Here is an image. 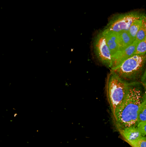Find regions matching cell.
<instances>
[{
    "label": "cell",
    "mask_w": 146,
    "mask_h": 147,
    "mask_svg": "<svg viewBox=\"0 0 146 147\" xmlns=\"http://www.w3.org/2000/svg\"><path fill=\"white\" fill-rule=\"evenodd\" d=\"M130 146L133 147H146V136H142Z\"/></svg>",
    "instance_id": "14"
},
{
    "label": "cell",
    "mask_w": 146,
    "mask_h": 147,
    "mask_svg": "<svg viewBox=\"0 0 146 147\" xmlns=\"http://www.w3.org/2000/svg\"><path fill=\"white\" fill-rule=\"evenodd\" d=\"M95 48L99 60L103 64L111 68L113 56L102 32H100L96 38Z\"/></svg>",
    "instance_id": "5"
},
{
    "label": "cell",
    "mask_w": 146,
    "mask_h": 147,
    "mask_svg": "<svg viewBox=\"0 0 146 147\" xmlns=\"http://www.w3.org/2000/svg\"><path fill=\"white\" fill-rule=\"evenodd\" d=\"M146 121V92H145L144 98L141 106L138 119V124Z\"/></svg>",
    "instance_id": "11"
},
{
    "label": "cell",
    "mask_w": 146,
    "mask_h": 147,
    "mask_svg": "<svg viewBox=\"0 0 146 147\" xmlns=\"http://www.w3.org/2000/svg\"><path fill=\"white\" fill-rule=\"evenodd\" d=\"M145 38H146V15L143 14L142 17V25L136 36L135 41L139 42Z\"/></svg>",
    "instance_id": "10"
},
{
    "label": "cell",
    "mask_w": 146,
    "mask_h": 147,
    "mask_svg": "<svg viewBox=\"0 0 146 147\" xmlns=\"http://www.w3.org/2000/svg\"><path fill=\"white\" fill-rule=\"evenodd\" d=\"M130 85L116 74L111 72L108 74L107 79L106 90L113 115L115 113L126 99Z\"/></svg>",
    "instance_id": "3"
},
{
    "label": "cell",
    "mask_w": 146,
    "mask_h": 147,
    "mask_svg": "<svg viewBox=\"0 0 146 147\" xmlns=\"http://www.w3.org/2000/svg\"><path fill=\"white\" fill-rule=\"evenodd\" d=\"M146 38L139 42L137 44L134 55H146Z\"/></svg>",
    "instance_id": "13"
},
{
    "label": "cell",
    "mask_w": 146,
    "mask_h": 147,
    "mask_svg": "<svg viewBox=\"0 0 146 147\" xmlns=\"http://www.w3.org/2000/svg\"><path fill=\"white\" fill-rule=\"evenodd\" d=\"M102 33L104 36L106 42L111 51L112 56H113L119 51L118 33L111 32L107 28L105 29Z\"/></svg>",
    "instance_id": "7"
},
{
    "label": "cell",
    "mask_w": 146,
    "mask_h": 147,
    "mask_svg": "<svg viewBox=\"0 0 146 147\" xmlns=\"http://www.w3.org/2000/svg\"><path fill=\"white\" fill-rule=\"evenodd\" d=\"M119 132L124 139L130 145L143 136L137 127H131L125 128Z\"/></svg>",
    "instance_id": "8"
},
{
    "label": "cell",
    "mask_w": 146,
    "mask_h": 147,
    "mask_svg": "<svg viewBox=\"0 0 146 147\" xmlns=\"http://www.w3.org/2000/svg\"><path fill=\"white\" fill-rule=\"evenodd\" d=\"M143 16V15H142ZM142 25V17L139 19H138L130 27L129 32L132 38L135 40L136 36L140 29L141 26Z\"/></svg>",
    "instance_id": "12"
},
{
    "label": "cell",
    "mask_w": 146,
    "mask_h": 147,
    "mask_svg": "<svg viewBox=\"0 0 146 147\" xmlns=\"http://www.w3.org/2000/svg\"><path fill=\"white\" fill-rule=\"evenodd\" d=\"M143 86V87L145 88V89L146 88V69H145V73L144 74L143 76V77L142 78V80H141V83Z\"/></svg>",
    "instance_id": "16"
},
{
    "label": "cell",
    "mask_w": 146,
    "mask_h": 147,
    "mask_svg": "<svg viewBox=\"0 0 146 147\" xmlns=\"http://www.w3.org/2000/svg\"><path fill=\"white\" fill-rule=\"evenodd\" d=\"M143 14L137 11L120 14L110 22L107 29L117 33L129 31L134 21L141 18Z\"/></svg>",
    "instance_id": "4"
},
{
    "label": "cell",
    "mask_w": 146,
    "mask_h": 147,
    "mask_svg": "<svg viewBox=\"0 0 146 147\" xmlns=\"http://www.w3.org/2000/svg\"><path fill=\"white\" fill-rule=\"evenodd\" d=\"M145 93L139 84L130 85L126 99L113 115L119 131L131 127H137L138 115Z\"/></svg>",
    "instance_id": "1"
},
{
    "label": "cell",
    "mask_w": 146,
    "mask_h": 147,
    "mask_svg": "<svg viewBox=\"0 0 146 147\" xmlns=\"http://www.w3.org/2000/svg\"><path fill=\"white\" fill-rule=\"evenodd\" d=\"M118 40H119V51L124 50L129 48L135 41L130 36L129 31H125V32L119 33Z\"/></svg>",
    "instance_id": "9"
},
{
    "label": "cell",
    "mask_w": 146,
    "mask_h": 147,
    "mask_svg": "<svg viewBox=\"0 0 146 147\" xmlns=\"http://www.w3.org/2000/svg\"><path fill=\"white\" fill-rule=\"evenodd\" d=\"M146 67V55H134L111 70L129 85L139 84Z\"/></svg>",
    "instance_id": "2"
},
{
    "label": "cell",
    "mask_w": 146,
    "mask_h": 147,
    "mask_svg": "<svg viewBox=\"0 0 146 147\" xmlns=\"http://www.w3.org/2000/svg\"><path fill=\"white\" fill-rule=\"evenodd\" d=\"M145 92H146V89H145Z\"/></svg>",
    "instance_id": "17"
},
{
    "label": "cell",
    "mask_w": 146,
    "mask_h": 147,
    "mask_svg": "<svg viewBox=\"0 0 146 147\" xmlns=\"http://www.w3.org/2000/svg\"><path fill=\"white\" fill-rule=\"evenodd\" d=\"M137 127L139 130L142 136H146V121L138 124L137 125Z\"/></svg>",
    "instance_id": "15"
},
{
    "label": "cell",
    "mask_w": 146,
    "mask_h": 147,
    "mask_svg": "<svg viewBox=\"0 0 146 147\" xmlns=\"http://www.w3.org/2000/svg\"><path fill=\"white\" fill-rule=\"evenodd\" d=\"M138 42L135 41V42L129 48L118 51L115 55H114L112 57V65L111 67V70L118 67L123 62L133 56L135 54Z\"/></svg>",
    "instance_id": "6"
}]
</instances>
